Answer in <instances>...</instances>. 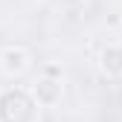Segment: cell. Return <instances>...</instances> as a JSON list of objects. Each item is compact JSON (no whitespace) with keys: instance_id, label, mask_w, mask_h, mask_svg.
<instances>
[{"instance_id":"obj_1","label":"cell","mask_w":122,"mask_h":122,"mask_svg":"<svg viewBox=\"0 0 122 122\" xmlns=\"http://www.w3.org/2000/svg\"><path fill=\"white\" fill-rule=\"evenodd\" d=\"M0 122H38V102L20 87L0 93Z\"/></svg>"},{"instance_id":"obj_2","label":"cell","mask_w":122,"mask_h":122,"mask_svg":"<svg viewBox=\"0 0 122 122\" xmlns=\"http://www.w3.org/2000/svg\"><path fill=\"white\" fill-rule=\"evenodd\" d=\"M61 93H64L61 79H47V76H44L35 84V90H32V99L38 105H55V102H61Z\"/></svg>"},{"instance_id":"obj_3","label":"cell","mask_w":122,"mask_h":122,"mask_svg":"<svg viewBox=\"0 0 122 122\" xmlns=\"http://www.w3.org/2000/svg\"><path fill=\"white\" fill-rule=\"evenodd\" d=\"M0 67H3V73H9V76L23 73V70L29 67V55H26V50H20V47H9V50H3V55H0Z\"/></svg>"},{"instance_id":"obj_4","label":"cell","mask_w":122,"mask_h":122,"mask_svg":"<svg viewBox=\"0 0 122 122\" xmlns=\"http://www.w3.org/2000/svg\"><path fill=\"white\" fill-rule=\"evenodd\" d=\"M102 73L105 76H122V47H105L102 52Z\"/></svg>"}]
</instances>
